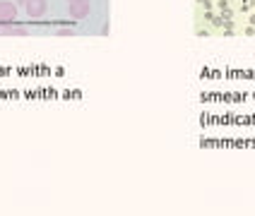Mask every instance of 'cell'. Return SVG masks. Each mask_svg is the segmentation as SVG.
Wrapping results in <instances>:
<instances>
[{
	"instance_id": "5",
	"label": "cell",
	"mask_w": 255,
	"mask_h": 216,
	"mask_svg": "<svg viewBox=\"0 0 255 216\" xmlns=\"http://www.w3.org/2000/svg\"><path fill=\"white\" fill-rule=\"evenodd\" d=\"M70 2H89V0H68V5H70Z\"/></svg>"
},
{
	"instance_id": "6",
	"label": "cell",
	"mask_w": 255,
	"mask_h": 216,
	"mask_svg": "<svg viewBox=\"0 0 255 216\" xmlns=\"http://www.w3.org/2000/svg\"><path fill=\"white\" fill-rule=\"evenodd\" d=\"M19 2H27V0H19Z\"/></svg>"
},
{
	"instance_id": "4",
	"label": "cell",
	"mask_w": 255,
	"mask_h": 216,
	"mask_svg": "<svg viewBox=\"0 0 255 216\" xmlns=\"http://www.w3.org/2000/svg\"><path fill=\"white\" fill-rule=\"evenodd\" d=\"M70 17L73 19H85L89 15V2H70Z\"/></svg>"
},
{
	"instance_id": "3",
	"label": "cell",
	"mask_w": 255,
	"mask_h": 216,
	"mask_svg": "<svg viewBox=\"0 0 255 216\" xmlns=\"http://www.w3.org/2000/svg\"><path fill=\"white\" fill-rule=\"evenodd\" d=\"M24 7H27V15L29 17H41L43 12H46V7H48V2L46 0H27Z\"/></svg>"
},
{
	"instance_id": "1",
	"label": "cell",
	"mask_w": 255,
	"mask_h": 216,
	"mask_svg": "<svg viewBox=\"0 0 255 216\" xmlns=\"http://www.w3.org/2000/svg\"><path fill=\"white\" fill-rule=\"evenodd\" d=\"M0 36H27V29L15 22H0Z\"/></svg>"
},
{
	"instance_id": "2",
	"label": "cell",
	"mask_w": 255,
	"mask_h": 216,
	"mask_svg": "<svg viewBox=\"0 0 255 216\" xmlns=\"http://www.w3.org/2000/svg\"><path fill=\"white\" fill-rule=\"evenodd\" d=\"M17 17V7L10 0H0V22H15Z\"/></svg>"
}]
</instances>
